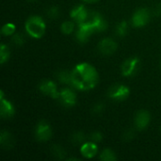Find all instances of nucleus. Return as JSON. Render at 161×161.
I'll use <instances>...</instances> for the list:
<instances>
[{
  "label": "nucleus",
  "instance_id": "28",
  "mask_svg": "<svg viewBox=\"0 0 161 161\" xmlns=\"http://www.w3.org/2000/svg\"><path fill=\"white\" fill-rule=\"evenodd\" d=\"M134 137H135V132H134V130H133V129H129V130H127V131L125 132L123 138H124L125 141L128 142V141H131Z\"/></svg>",
  "mask_w": 161,
  "mask_h": 161
},
{
  "label": "nucleus",
  "instance_id": "19",
  "mask_svg": "<svg viewBox=\"0 0 161 161\" xmlns=\"http://www.w3.org/2000/svg\"><path fill=\"white\" fill-rule=\"evenodd\" d=\"M128 31V24L126 21L119 23L116 26V33L119 37H125Z\"/></svg>",
  "mask_w": 161,
  "mask_h": 161
},
{
  "label": "nucleus",
  "instance_id": "11",
  "mask_svg": "<svg viewBox=\"0 0 161 161\" xmlns=\"http://www.w3.org/2000/svg\"><path fill=\"white\" fill-rule=\"evenodd\" d=\"M151 121V115L147 110H140L136 115L134 119L135 126L138 130H143L145 129Z\"/></svg>",
  "mask_w": 161,
  "mask_h": 161
},
{
  "label": "nucleus",
  "instance_id": "17",
  "mask_svg": "<svg viewBox=\"0 0 161 161\" xmlns=\"http://www.w3.org/2000/svg\"><path fill=\"white\" fill-rule=\"evenodd\" d=\"M100 159L103 161H115L117 160L116 154L110 149H105L100 154Z\"/></svg>",
  "mask_w": 161,
  "mask_h": 161
},
{
  "label": "nucleus",
  "instance_id": "27",
  "mask_svg": "<svg viewBox=\"0 0 161 161\" xmlns=\"http://www.w3.org/2000/svg\"><path fill=\"white\" fill-rule=\"evenodd\" d=\"M102 139H103V136H102V134L99 131H95V132L92 133V135H91L92 142H94L96 143L97 142H100L102 141Z\"/></svg>",
  "mask_w": 161,
  "mask_h": 161
},
{
  "label": "nucleus",
  "instance_id": "29",
  "mask_svg": "<svg viewBox=\"0 0 161 161\" xmlns=\"http://www.w3.org/2000/svg\"><path fill=\"white\" fill-rule=\"evenodd\" d=\"M103 110H104V105H103L102 103L96 104V105L92 108V113H93V114H96V115H99Z\"/></svg>",
  "mask_w": 161,
  "mask_h": 161
},
{
  "label": "nucleus",
  "instance_id": "25",
  "mask_svg": "<svg viewBox=\"0 0 161 161\" xmlns=\"http://www.w3.org/2000/svg\"><path fill=\"white\" fill-rule=\"evenodd\" d=\"M72 141L74 143H82L84 141H85V135L82 133V132H76L74 134L73 138H72Z\"/></svg>",
  "mask_w": 161,
  "mask_h": 161
},
{
  "label": "nucleus",
  "instance_id": "3",
  "mask_svg": "<svg viewBox=\"0 0 161 161\" xmlns=\"http://www.w3.org/2000/svg\"><path fill=\"white\" fill-rule=\"evenodd\" d=\"M130 93V90L128 87H126L125 85H122V84H117L112 86L109 91H108V97L118 101V102H122L125 101V99L128 98Z\"/></svg>",
  "mask_w": 161,
  "mask_h": 161
},
{
  "label": "nucleus",
  "instance_id": "26",
  "mask_svg": "<svg viewBox=\"0 0 161 161\" xmlns=\"http://www.w3.org/2000/svg\"><path fill=\"white\" fill-rule=\"evenodd\" d=\"M47 15L51 19H56L59 15V10L57 7H50L47 10Z\"/></svg>",
  "mask_w": 161,
  "mask_h": 161
},
{
  "label": "nucleus",
  "instance_id": "14",
  "mask_svg": "<svg viewBox=\"0 0 161 161\" xmlns=\"http://www.w3.org/2000/svg\"><path fill=\"white\" fill-rule=\"evenodd\" d=\"M82 156L86 158H92L98 154V146L94 142H86L80 147Z\"/></svg>",
  "mask_w": 161,
  "mask_h": 161
},
{
  "label": "nucleus",
  "instance_id": "10",
  "mask_svg": "<svg viewBox=\"0 0 161 161\" xmlns=\"http://www.w3.org/2000/svg\"><path fill=\"white\" fill-rule=\"evenodd\" d=\"M117 47L118 45L116 42L111 38H105L102 41H100V42L98 43L99 51L106 56H109L113 54L117 50Z\"/></svg>",
  "mask_w": 161,
  "mask_h": 161
},
{
  "label": "nucleus",
  "instance_id": "1",
  "mask_svg": "<svg viewBox=\"0 0 161 161\" xmlns=\"http://www.w3.org/2000/svg\"><path fill=\"white\" fill-rule=\"evenodd\" d=\"M72 85L79 91H90L96 87L99 81V75L96 69L87 63L77 64L71 72Z\"/></svg>",
  "mask_w": 161,
  "mask_h": 161
},
{
  "label": "nucleus",
  "instance_id": "30",
  "mask_svg": "<svg viewBox=\"0 0 161 161\" xmlns=\"http://www.w3.org/2000/svg\"><path fill=\"white\" fill-rule=\"evenodd\" d=\"M155 13L157 16H161V5H158L155 8Z\"/></svg>",
  "mask_w": 161,
  "mask_h": 161
},
{
  "label": "nucleus",
  "instance_id": "21",
  "mask_svg": "<svg viewBox=\"0 0 161 161\" xmlns=\"http://www.w3.org/2000/svg\"><path fill=\"white\" fill-rule=\"evenodd\" d=\"M9 58V49L8 45L5 43H2L0 45V62L1 64H4L6 61H8Z\"/></svg>",
  "mask_w": 161,
  "mask_h": 161
},
{
  "label": "nucleus",
  "instance_id": "31",
  "mask_svg": "<svg viewBox=\"0 0 161 161\" xmlns=\"http://www.w3.org/2000/svg\"><path fill=\"white\" fill-rule=\"evenodd\" d=\"M85 2H88V3H93V2H96V1H99V0H83Z\"/></svg>",
  "mask_w": 161,
  "mask_h": 161
},
{
  "label": "nucleus",
  "instance_id": "6",
  "mask_svg": "<svg viewBox=\"0 0 161 161\" xmlns=\"http://www.w3.org/2000/svg\"><path fill=\"white\" fill-rule=\"evenodd\" d=\"M52 135H53L52 128L50 125L47 124L45 121H42L37 125L35 130V136L39 142H47L51 139Z\"/></svg>",
  "mask_w": 161,
  "mask_h": 161
},
{
  "label": "nucleus",
  "instance_id": "22",
  "mask_svg": "<svg viewBox=\"0 0 161 161\" xmlns=\"http://www.w3.org/2000/svg\"><path fill=\"white\" fill-rule=\"evenodd\" d=\"M60 28H61V31H62L63 34L69 35L75 30V24L73 22H71V21H65V22L62 23Z\"/></svg>",
  "mask_w": 161,
  "mask_h": 161
},
{
  "label": "nucleus",
  "instance_id": "8",
  "mask_svg": "<svg viewBox=\"0 0 161 161\" xmlns=\"http://www.w3.org/2000/svg\"><path fill=\"white\" fill-rule=\"evenodd\" d=\"M94 32L95 31H94L93 27L92 26V25L89 22L85 21L83 23H80L79 25H78V29H77V32H76V39L80 42L84 43L89 40V38Z\"/></svg>",
  "mask_w": 161,
  "mask_h": 161
},
{
  "label": "nucleus",
  "instance_id": "20",
  "mask_svg": "<svg viewBox=\"0 0 161 161\" xmlns=\"http://www.w3.org/2000/svg\"><path fill=\"white\" fill-rule=\"evenodd\" d=\"M16 26L13 23H7L3 25L1 32L4 36H12L15 33Z\"/></svg>",
  "mask_w": 161,
  "mask_h": 161
},
{
  "label": "nucleus",
  "instance_id": "32",
  "mask_svg": "<svg viewBox=\"0 0 161 161\" xmlns=\"http://www.w3.org/2000/svg\"><path fill=\"white\" fill-rule=\"evenodd\" d=\"M28 1H30V2H35L36 0H28Z\"/></svg>",
  "mask_w": 161,
  "mask_h": 161
},
{
  "label": "nucleus",
  "instance_id": "2",
  "mask_svg": "<svg viewBox=\"0 0 161 161\" xmlns=\"http://www.w3.org/2000/svg\"><path fill=\"white\" fill-rule=\"evenodd\" d=\"M25 31L34 39L42 38L46 30V25L44 20L38 15H33L29 17L25 25Z\"/></svg>",
  "mask_w": 161,
  "mask_h": 161
},
{
  "label": "nucleus",
  "instance_id": "13",
  "mask_svg": "<svg viewBox=\"0 0 161 161\" xmlns=\"http://www.w3.org/2000/svg\"><path fill=\"white\" fill-rule=\"evenodd\" d=\"M0 95H1V108H0L1 117L3 119L11 118L15 113V108L9 101L6 100L4 98V92H0Z\"/></svg>",
  "mask_w": 161,
  "mask_h": 161
},
{
  "label": "nucleus",
  "instance_id": "4",
  "mask_svg": "<svg viewBox=\"0 0 161 161\" xmlns=\"http://www.w3.org/2000/svg\"><path fill=\"white\" fill-rule=\"evenodd\" d=\"M140 67V59L137 57H131L124 61L121 67L122 75L124 76H133L136 75Z\"/></svg>",
  "mask_w": 161,
  "mask_h": 161
},
{
  "label": "nucleus",
  "instance_id": "9",
  "mask_svg": "<svg viewBox=\"0 0 161 161\" xmlns=\"http://www.w3.org/2000/svg\"><path fill=\"white\" fill-rule=\"evenodd\" d=\"M39 89L43 94L50 96L51 98L58 99L59 97V92H58V88L52 80H43L40 84Z\"/></svg>",
  "mask_w": 161,
  "mask_h": 161
},
{
  "label": "nucleus",
  "instance_id": "5",
  "mask_svg": "<svg viewBox=\"0 0 161 161\" xmlns=\"http://www.w3.org/2000/svg\"><path fill=\"white\" fill-rule=\"evenodd\" d=\"M86 21L92 25L94 31L101 32V31H104L105 29H107V27H108L107 21L103 18V16L99 12H96V11L89 12L88 18Z\"/></svg>",
  "mask_w": 161,
  "mask_h": 161
},
{
  "label": "nucleus",
  "instance_id": "16",
  "mask_svg": "<svg viewBox=\"0 0 161 161\" xmlns=\"http://www.w3.org/2000/svg\"><path fill=\"white\" fill-rule=\"evenodd\" d=\"M0 143L3 148L11 149L15 144V141L10 133H8L6 130H3L0 135Z\"/></svg>",
  "mask_w": 161,
  "mask_h": 161
},
{
  "label": "nucleus",
  "instance_id": "33",
  "mask_svg": "<svg viewBox=\"0 0 161 161\" xmlns=\"http://www.w3.org/2000/svg\"><path fill=\"white\" fill-rule=\"evenodd\" d=\"M160 131H161V127H160Z\"/></svg>",
  "mask_w": 161,
  "mask_h": 161
},
{
  "label": "nucleus",
  "instance_id": "15",
  "mask_svg": "<svg viewBox=\"0 0 161 161\" xmlns=\"http://www.w3.org/2000/svg\"><path fill=\"white\" fill-rule=\"evenodd\" d=\"M70 15L74 20H75L78 24H80L87 20L89 12L84 5H78L71 10Z\"/></svg>",
  "mask_w": 161,
  "mask_h": 161
},
{
  "label": "nucleus",
  "instance_id": "12",
  "mask_svg": "<svg viewBox=\"0 0 161 161\" xmlns=\"http://www.w3.org/2000/svg\"><path fill=\"white\" fill-rule=\"evenodd\" d=\"M58 99H60L62 104L66 107H73L76 103V95L69 88H64L59 92Z\"/></svg>",
  "mask_w": 161,
  "mask_h": 161
},
{
  "label": "nucleus",
  "instance_id": "24",
  "mask_svg": "<svg viewBox=\"0 0 161 161\" xmlns=\"http://www.w3.org/2000/svg\"><path fill=\"white\" fill-rule=\"evenodd\" d=\"M12 42L16 45H22L25 42V37L21 33H14L12 35Z\"/></svg>",
  "mask_w": 161,
  "mask_h": 161
},
{
  "label": "nucleus",
  "instance_id": "34",
  "mask_svg": "<svg viewBox=\"0 0 161 161\" xmlns=\"http://www.w3.org/2000/svg\"><path fill=\"white\" fill-rule=\"evenodd\" d=\"M160 66H161V63H160Z\"/></svg>",
  "mask_w": 161,
  "mask_h": 161
},
{
  "label": "nucleus",
  "instance_id": "23",
  "mask_svg": "<svg viewBox=\"0 0 161 161\" xmlns=\"http://www.w3.org/2000/svg\"><path fill=\"white\" fill-rule=\"evenodd\" d=\"M52 153L55 157H57L58 158L63 159L64 156H65V151L59 146V145H54L52 147Z\"/></svg>",
  "mask_w": 161,
  "mask_h": 161
},
{
  "label": "nucleus",
  "instance_id": "18",
  "mask_svg": "<svg viewBox=\"0 0 161 161\" xmlns=\"http://www.w3.org/2000/svg\"><path fill=\"white\" fill-rule=\"evenodd\" d=\"M57 77L58 79L64 83V84H71L72 85V80H71V73H69L68 71L66 70H63V71H59L57 75Z\"/></svg>",
  "mask_w": 161,
  "mask_h": 161
},
{
  "label": "nucleus",
  "instance_id": "7",
  "mask_svg": "<svg viewBox=\"0 0 161 161\" xmlns=\"http://www.w3.org/2000/svg\"><path fill=\"white\" fill-rule=\"evenodd\" d=\"M150 21V11L145 8L137 9L132 16V25L135 27H142Z\"/></svg>",
  "mask_w": 161,
  "mask_h": 161
}]
</instances>
